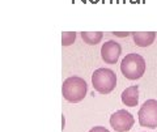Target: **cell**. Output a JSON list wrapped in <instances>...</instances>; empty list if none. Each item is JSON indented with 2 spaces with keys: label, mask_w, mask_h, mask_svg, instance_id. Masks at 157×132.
<instances>
[{
  "label": "cell",
  "mask_w": 157,
  "mask_h": 132,
  "mask_svg": "<svg viewBox=\"0 0 157 132\" xmlns=\"http://www.w3.org/2000/svg\"><path fill=\"white\" fill-rule=\"evenodd\" d=\"M122 104L128 106V107H135L139 104V88L137 86H128L122 92Z\"/></svg>",
  "instance_id": "7"
},
{
  "label": "cell",
  "mask_w": 157,
  "mask_h": 132,
  "mask_svg": "<svg viewBox=\"0 0 157 132\" xmlns=\"http://www.w3.org/2000/svg\"><path fill=\"white\" fill-rule=\"evenodd\" d=\"M135 119L127 110H118L110 116V126L117 132H127L134 127Z\"/></svg>",
  "instance_id": "5"
},
{
  "label": "cell",
  "mask_w": 157,
  "mask_h": 132,
  "mask_svg": "<svg viewBox=\"0 0 157 132\" xmlns=\"http://www.w3.org/2000/svg\"><path fill=\"white\" fill-rule=\"evenodd\" d=\"M89 132H110L109 130H106L105 127H101V126H97V127H93V128Z\"/></svg>",
  "instance_id": "11"
},
{
  "label": "cell",
  "mask_w": 157,
  "mask_h": 132,
  "mask_svg": "<svg viewBox=\"0 0 157 132\" xmlns=\"http://www.w3.org/2000/svg\"><path fill=\"white\" fill-rule=\"evenodd\" d=\"M114 34H115V36H118V37H127L130 33H127V32H126V33H115V32H114Z\"/></svg>",
  "instance_id": "12"
},
{
  "label": "cell",
  "mask_w": 157,
  "mask_h": 132,
  "mask_svg": "<svg viewBox=\"0 0 157 132\" xmlns=\"http://www.w3.org/2000/svg\"><path fill=\"white\" fill-rule=\"evenodd\" d=\"M76 33L75 32H66L62 34V45L63 46H71L75 42Z\"/></svg>",
  "instance_id": "10"
},
{
  "label": "cell",
  "mask_w": 157,
  "mask_h": 132,
  "mask_svg": "<svg viewBox=\"0 0 157 132\" xmlns=\"http://www.w3.org/2000/svg\"><path fill=\"white\" fill-rule=\"evenodd\" d=\"M139 123L141 127L156 128L157 127V101H145L139 110Z\"/></svg>",
  "instance_id": "4"
},
{
  "label": "cell",
  "mask_w": 157,
  "mask_h": 132,
  "mask_svg": "<svg viewBox=\"0 0 157 132\" xmlns=\"http://www.w3.org/2000/svg\"><path fill=\"white\" fill-rule=\"evenodd\" d=\"M86 92H88L86 81L77 76L68 77L62 85V93L64 100H67L68 102H72V104H77V102L84 100Z\"/></svg>",
  "instance_id": "1"
},
{
  "label": "cell",
  "mask_w": 157,
  "mask_h": 132,
  "mask_svg": "<svg viewBox=\"0 0 157 132\" xmlns=\"http://www.w3.org/2000/svg\"><path fill=\"white\" fill-rule=\"evenodd\" d=\"M132 37H134V42L136 46L147 47L155 42L156 33L155 32H137V33H132Z\"/></svg>",
  "instance_id": "8"
},
{
  "label": "cell",
  "mask_w": 157,
  "mask_h": 132,
  "mask_svg": "<svg viewBox=\"0 0 157 132\" xmlns=\"http://www.w3.org/2000/svg\"><path fill=\"white\" fill-rule=\"evenodd\" d=\"M93 88L101 94H109L117 86L115 72L109 68H98L92 75Z\"/></svg>",
  "instance_id": "3"
},
{
  "label": "cell",
  "mask_w": 157,
  "mask_h": 132,
  "mask_svg": "<svg viewBox=\"0 0 157 132\" xmlns=\"http://www.w3.org/2000/svg\"><path fill=\"white\" fill-rule=\"evenodd\" d=\"M121 71L126 79L137 80L145 72V60L139 54H128L121 63Z\"/></svg>",
  "instance_id": "2"
},
{
  "label": "cell",
  "mask_w": 157,
  "mask_h": 132,
  "mask_svg": "<svg viewBox=\"0 0 157 132\" xmlns=\"http://www.w3.org/2000/svg\"><path fill=\"white\" fill-rule=\"evenodd\" d=\"M122 52V47L115 41H107L101 47V56L102 60L107 64H115L118 62Z\"/></svg>",
  "instance_id": "6"
},
{
  "label": "cell",
  "mask_w": 157,
  "mask_h": 132,
  "mask_svg": "<svg viewBox=\"0 0 157 132\" xmlns=\"http://www.w3.org/2000/svg\"><path fill=\"white\" fill-rule=\"evenodd\" d=\"M102 37H104V34L101 32H82L81 33V38L82 41L88 45H97V43H100Z\"/></svg>",
  "instance_id": "9"
}]
</instances>
